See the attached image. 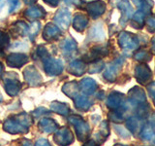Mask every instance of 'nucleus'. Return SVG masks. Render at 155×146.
<instances>
[{
    "mask_svg": "<svg viewBox=\"0 0 155 146\" xmlns=\"http://www.w3.org/2000/svg\"><path fill=\"white\" fill-rule=\"evenodd\" d=\"M46 16V12L44 9L40 6H33L28 8L25 12H24V17L28 19H42Z\"/></svg>",
    "mask_w": 155,
    "mask_h": 146,
    "instance_id": "1a4fd4ad",
    "label": "nucleus"
},
{
    "mask_svg": "<svg viewBox=\"0 0 155 146\" xmlns=\"http://www.w3.org/2000/svg\"><path fill=\"white\" fill-rule=\"evenodd\" d=\"M23 76L25 81L30 86H37L41 83L42 78L39 74V72L33 65L27 66L23 71Z\"/></svg>",
    "mask_w": 155,
    "mask_h": 146,
    "instance_id": "20e7f679",
    "label": "nucleus"
},
{
    "mask_svg": "<svg viewBox=\"0 0 155 146\" xmlns=\"http://www.w3.org/2000/svg\"><path fill=\"white\" fill-rule=\"evenodd\" d=\"M21 146H31V143L29 140H23Z\"/></svg>",
    "mask_w": 155,
    "mask_h": 146,
    "instance_id": "4be33fe9",
    "label": "nucleus"
},
{
    "mask_svg": "<svg viewBox=\"0 0 155 146\" xmlns=\"http://www.w3.org/2000/svg\"><path fill=\"white\" fill-rule=\"evenodd\" d=\"M28 26L22 21L16 22L12 24L11 27V32L14 34V36H24L28 33Z\"/></svg>",
    "mask_w": 155,
    "mask_h": 146,
    "instance_id": "9d476101",
    "label": "nucleus"
},
{
    "mask_svg": "<svg viewBox=\"0 0 155 146\" xmlns=\"http://www.w3.org/2000/svg\"><path fill=\"white\" fill-rule=\"evenodd\" d=\"M59 35H60L59 29L52 23H48L43 32V37L47 41H51V40H53V39H56Z\"/></svg>",
    "mask_w": 155,
    "mask_h": 146,
    "instance_id": "6e6552de",
    "label": "nucleus"
},
{
    "mask_svg": "<svg viewBox=\"0 0 155 146\" xmlns=\"http://www.w3.org/2000/svg\"><path fill=\"white\" fill-rule=\"evenodd\" d=\"M46 3H48V5H51V6L54 7L56 6V5L58 4V2H59V0H44Z\"/></svg>",
    "mask_w": 155,
    "mask_h": 146,
    "instance_id": "aec40b11",
    "label": "nucleus"
},
{
    "mask_svg": "<svg viewBox=\"0 0 155 146\" xmlns=\"http://www.w3.org/2000/svg\"><path fill=\"white\" fill-rule=\"evenodd\" d=\"M29 58L25 54L21 53H12L7 56L6 62L8 66L15 67V68H21L24 64L28 62Z\"/></svg>",
    "mask_w": 155,
    "mask_h": 146,
    "instance_id": "7ed1b4c3",
    "label": "nucleus"
},
{
    "mask_svg": "<svg viewBox=\"0 0 155 146\" xmlns=\"http://www.w3.org/2000/svg\"><path fill=\"white\" fill-rule=\"evenodd\" d=\"M54 19L58 26H60L62 28H67L70 23V21H71L70 13L65 9H61L55 15Z\"/></svg>",
    "mask_w": 155,
    "mask_h": 146,
    "instance_id": "423d86ee",
    "label": "nucleus"
},
{
    "mask_svg": "<svg viewBox=\"0 0 155 146\" xmlns=\"http://www.w3.org/2000/svg\"><path fill=\"white\" fill-rule=\"evenodd\" d=\"M23 2L25 3L26 5H31L37 2V0H23Z\"/></svg>",
    "mask_w": 155,
    "mask_h": 146,
    "instance_id": "412c9836",
    "label": "nucleus"
},
{
    "mask_svg": "<svg viewBox=\"0 0 155 146\" xmlns=\"http://www.w3.org/2000/svg\"><path fill=\"white\" fill-rule=\"evenodd\" d=\"M121 41H122V44L127 48H133L135 47V43L133 42L132 39H130V37L128 35H124L121 37Z\"/></svg>",
    "mask_w": 155,
    "mask_h": 146,
    "instance_id": "f3484780",
    "label": "nucleus"
},
{
    "mask_svg": "<svg viewBox=\"0 0 155 146\" xmlns=\"http://www.w3.org/2000/svg\"><path fill=\"white\" fill-rule=\"evenodd\" d=\"M3 6H4V1H3V0H0V11H1V9L3 8Z\"/></svg>",
    "mask_w": 155,
    "mask_h": 146,
    "instance_id": "b1692460",
    "label": "nucleus"
},
{
    "mask_svg": "<svg viewBox=\"0 0 155 146\" xmlns=\"http://www.w3.org/2000/svg\"><path fill=\"white\" fill-rule=\"evenodd\" d=\"M3 100V97H2V95H1V92H0V102H1Z\"/></svg>",
    "mask_w": 155,
    "mask_h": 146,
    "instance_id": "a878e982",
    "label": "nucleus"
},
{
    "mask_svg": "<svg viewBox=\"0 0 155 146\" xmlns=\"http://www.w3.org/2000/svg\"><path fill=\"white\" fill-rule=\"evenodd\" d=\"M54 140L57 144L61 146H66L73 140V137L71 133L67 129H62L55 134Z\"/></svg>",
    "mask_w": 155,
    "mask_h": 146,
    "instance_id": "0eeeda50",
    "label": "nucleus"
},
{
    "mask_svg": "<svg viewBox=\"0 0 155 146\" xmlns=\"http://www.w3.org/2000/svg\"><path fill=\"white\" fill-rule=\"evenodd\" d=\"M35 146H51V145L48 144V142L46 139H39L36 142Z\"/></svg>",
    "mask_w": 155,
    "mask_h": 146,
    "instance_id": "6ab92c4d",
    "label": "nucleus"
},
{
    "mask_svg": "<svg viewBox=\"0 0 155 146\" xmlns=\"http://www.w3.org/2000/svg\"><path fill=\"white\" fill-rule=\"evenodd\" d=\"M62 49H63V52H64V53L72 52V51H74L76 49V43L73 40L68 39V40L64 41V43L62 44Z\"/></svg>",
    "mask_w": 155,
    "mask_h": 146,
    "instance_id": "2eb2a0df",
    "label": "nucleus"
},
{
    "mask_svg": "<svg viewBox=\"0 0 155 146\" xmlns=\"http://www.w3.org/2000/svg\"><path fill=\"white\" fill-rule=\"evenodd\" d=\"M4 88L10 96H16L21 89V83L14 72H8L4 77Z\"/></svg>",
    "mask_w": 155,
    "mask_h": 146,
    "instance_id": "f03ea898",
    "label": "nucleus"
},
{
    "mask_svg": "<svg viewBox=\"0 0 155 146\" xmlns=\"http://www.w3.org/2000/svg\"><path fill=\"white\" fill-rule=\"evenodd\" d=\"M40 30V23L38 22H34L30 27H29V30H28V34H29V37H30L31 40H33L34 37L37 35V33Z\"/></svg>",
    "mask_w": 155,
    "mask_h": 146,
    "instance_id": "ddd939ff",
    "label": "nucleus"
},
{
    "mask_svg": "<svg viewBox=\"0 0 155 146\" xmlns=\"http://www.w3.org/2000/svg\"><path fill=\"white\" fill-rule=\"evenodd\" d=\"M39 128L45 133H52L56 129V124L51 119H43L39 123Z\"/></svg>",
    "mask_w": 155,
    "mask_h": 146,
    "instance_id": "9b49d317",
    "label": "nucleus"
},
{
    "mask_svg": "<svg viewBox=\"0 0 155 146\" xmlns=\"http://www.w3.org/2000/svg\"><path fill=\"white\" fill-rule=\"evenodd\" d=\"M85 18L82 16H77L74 21V26L78 30H82L85 26Z\"/></svg>",
    "mask_w": 155,
    "mask_h": 146,
    "instance_id": "4468645a",
    "label": "nucleus"
},
{
    "mask_svg": "<svg viewBox=\"0 0 155 146\" xmlns=\"http://www.w3.org/2000/svg\"><path fill=\"white\" fill-rule=\"evenodd\" d=\"M51 109L54 110L57 113H60V114H67L68 113V107L64 104H61V103H52L51 104Z\"/></svg>",
    "mask_w": 155,
    "mask_h": 146,
    "instance_id": "dca6fc26",
    "label": "nucleus"
},
{
    "mask_svg": "<svg viewBox=\"0 0 155 146\" xmlns=\"http://www.w3.org/2000/svg\"><path fill=\"white\" fill-rule=\"evenodd\" d=\"M44 66H45V70L48 74L50 75H57L59 74L62 70V63L59 61L53 60L51 57H44Z\"/></svg>",
    "mask_w": 155,
    "mask_h": 146,
    "instance_id": "39448f33",
    "label": "nucleus"
},
{
    "mask_svg": "<svg viewBox=\"0 0 155 146\" xmlns=\"http://www.w3.org/2000/svg\"><path fill=\"white\" fill-rule=\"evenodd\" d=\"M0 55H2V54H0Z\"/></svg>",
    "mask_w": 155,
    "mask_h": 146,
    "instance_id": "bb28decb",
    "label": "nucleus"
},
{
    "mask_svg": "<svg viewBox=\"0 0 155 146\" xmlns=\"http://www.w3.org/2000/svg\"><path fill=\"white\" fill-rule=\"evenodd\" d=\"M8 2L10 6V9H9L10 13L15 12L19 7V0H8Z\"/></svg>",
    "mask_w": 155,
    "mask_h": 146,
    "instance_id": "a211bd4d",
    "label": "nucleus"
},
{
    "mask_svg": "<svg viewBox=\"0 0 155 146\" xmlns=\"http://www.w3.org/2000/svg\"><path fill=\"white\" fill-rule=\"evenodd\" d=\"M3 71H4V66L2 64V62H0V79H1V77L3 75Z\"/></svg>",
    "mask_w": 155,
    "mask_h": 146,
    "instance_id": "5701e85b",
    "label": "nucleus"
},
{
    "mask_svg": "<svg viewBox=\"0 0 155 146\" xmlns=\"http://www.w3.org/2000/svg\"><path fill=\"white\" fill-rule=\"evenodd\" d=\"M65 1H66L67 3H72V2H74L75 0H65Z\"/></svg>",
    "mask_w": 155,
    "mask_h": 146,
    "instance_id": "393cba45",
    "label": "nucleus"
},
{
    "mask_svg": "<svg viewBox=\"0 0 155 146\" xmlns=\"http://www.w3.org/2000/svg\"><path fill=\"white\" fill-rule=\"evenodd\" d=\"M32 125V119L27 113H21L8 118L3 124V130L8 134H26Z\"/></svg>",
    "mask_w": 155,
    "mask_h": 146,
    "instance_id": "f257e3e1",
    "label": "nucleus"
},
{
    "mask_svg": "<svg viewBox=\"0 0 155 146\" xmlns=\"http://www.w3.org/2000/svg\"><path fill=\"white\" fill-rule=\"evenodd\" d=\"M10 45V37L8 33L0 31V51H4Z\"/></svg>",
    "mask_w": 155,
    "mask_h": 146,
    "instance_id": "f8f14e48",
    "label": "nucleus"
}]
</instances>
